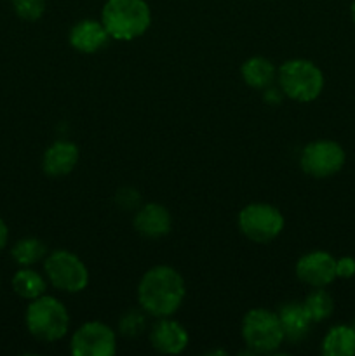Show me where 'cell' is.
I'll list each match as a JSON object with an SVG mask.
<instances>
[{
  "label": "cell",
  "mask_w": 355,
  "mask_h": 356,
  "mask_svg": "<svg viewBox=\"0 0 355 356\" xmlns=\"http://www.w3.org/2000/svg\"><path fill=\"white\" fill-rule=\"evenodd\" d=\"M79 148L72 141H56L45 149L42 169L49 177H65L79 162Z\"/></svg>",
  "instance_id": "obj_12"
},
{
  "label": "cell",
  "mask_w": 355,
  "mask_h": 356,
  "mask_svg": "<svg viewBox=\"0 0 355 356\" xmlns=\"http://www.w3.org/2000/svg\"><path fill=\"white\" fill-rule=\"evenodd\" d=\"M150 343L153 350L162 355H180L188 346V332L181 323L174 320L160 318L150 334Z\"/></svg>",
  "instance_id": "obj_11"
},
{
  "label": "cell",
  "mask_w": 355,
  "mask_h": 356,
  "mask_svg": "<svg viewBox=\"0 0 355 356\" xmlns=\"http://www.w3.org/2000/svg\"><path fill=\"white\" fill-rule=\"evenodd\" d=\"M7 238H9V229H7V225L3 222V219L0 218V252L6 249Z\"/></svg>",
  "instance_id": "obj_25"
},
{
  "label": "cell",
  "mask_w": 355,
  "mask_h": 356,
  "mask_svg": "<svg viewBox=\"0 0 355 356\" xmlns=\"http://www.w3.org/2000/svg\"><path fill=\"white\" fill-rule=\"evenodd\" d=\"M322 353L326 356H354L355 330L352 325H334L322 341Z\"/></svg>",
  "instance_id": "obj_16"
},
{
  "label": "cell",
  "mask_w": 355,
  "mask_h": 356,
  "mask_svg": "<svg viewBox=\"0 0 355 356\" xmlns=\"http://www.w3.org/2000/svg\"><path fill=\"white\" fill-rule=\"evenodd\" d=\"M278 86L284 96L298 103H312L324 89V73L308 59L285 61L277 72Z\"/></svg>",
  "instance_id": "obj_4"
},
{
  "label": "cell",
  "mask_w": 355,
  "mask_h": 356,
  "mask_svg": "<svg viewBox=\"0 0 355 356\" xmlns=\"http://www.w3.org/2000/svg\"><path fill=\"white\" fill-rule=\"evenodd\" d=\"M14 13L24 21H37L45 13V0H13Z\"/></svg>",
  "instance_id": "obj_21"
},
{
  "label": "cell",
  "mask_w": 355,
  "mask_h": 356,
  "mask_svg": "<svg viewBox=\"0 0 355 356\" xmlns=\"http://www.w3.org/2000/svg\"><path fill=\"white\" fill-rule=\"evenodd\" d=\"M24 323L35 339L42 343H56L68 332L70 316L61 301L40 296L28 305Z\"/></svg>",
  "instance_id": "obj_3"
},
{
  "label": "cell",
  "mask_w": 355,
  "mask_h": 356,
  "mask_svg": "<svg viewBox=\"0 0 355 356\" xmlns=\"http://www.w3.org/2000/svg\"><path fill=\"white\" fill-rule=\"evenodd\" d=\"M282 90L281 89H268L267 92H265V101L270 104H278L282 101Z\"/></svg>",
  "instance_id": "obj_24"
},
{
  "label": "cell",
  "mask_w": 355,
  "mask_h": 356,
  "mask_svg": "<svg viewBox=\"0 0 355 356\" xmlns=\"http://www.w3.org/2000/svg\"><path fill=\"white\" fill-rule=\"evenodd\" d=\"M101 23L113 40L131 42L152 24V13L145 0H106Z\"/></svg>",
  "instance_id": "obj_2"
},
{
  "label": "cell",
  "mask_w": 355,
  "mask_h": 356,
  "mask_svg": "<svg viewBox=\"0 0 355 356\" xmlns=\"http://www.w3.org/2000/svg\"><path fill=\"white\" fill-rule=\"evenodd\" d=\"M187 289L184 280L174 268L153 266L143 275L138 285V301L143 312L155 318L174 315L183 302Z\"/></svg>",
  "instance_id": "obj_1"
},
{
  "label": "cell",
  "mask_w": 355,
  "mask_h": 356,
  "mask_svg": "<svg viewBox=\"0 0 355 356\" xmlns=\"http://www.w3.org/2000/svg\"><path fill=\"white\" fill-rule=\"evenodd\" d=\"M345 162H347V153L343 146L331 139L308 143L299 156L301 169L315 179H327L334 176L343 169Z\"/></svg>",
  "instance_id": "obj_7"
},
{
  "label": "cell",
  "mask_w": 355,
  "mask_h": 356,
  "mask_svg": "<svg viewBox=\"0 0 355 356\" xmlns=\"http://www.w3.org/2000/svg\"><path fill=\"white\" fill-rule=\"evenodd\" d=\"M13 289L19 298L28 299V301H33V299L44 296L45 289V280L42 275H38L37 271L30 270V268H23V270L17 271L13 278Z\"/></svg>",
  "instance_id": "obj_18"
},
{
  "label": "cell",
  "mask_w": 355,
  "mask_h": 356,
  "mask_svg": "<svg viewBox=\"0 0 355 356\" xmlns=\"http://www.w3.org/2000/svg\"><path fill=\"white\" fill-rule=\"evenodd\" d=\"M70 351L75 356H113L117 353V337L104 323L87 322L72 336Z\"/></svg>",
  "instance_id": "obj_9"
},
{
  "label": "cell",
  "mask_w": 355,
  "mask_h": 356,
  "mask_svg": "<svg viewBox=\"0 0 355 356\" xmlns=\"http://www.w3.org/2000/svg\"><path fill=\"white\" fill-rule=\"evenodd\" d=\"M171 214L164 205L146 204L136 212L134 228L145 238H162L171 232Z\"/></svg>",
  "instance_id": "obj_14"
},
{
  "label": "cell",
  "mask_w": 355,
  "mask_h": 356,
  "mask_svg": "<svg viewBox=\"0 0 355 356\" xmlns=\"http://www.w3.org/2000/svg\"><path fill=\"white\" fill-rule=\"evenodd\" d=\"M108 35L106 28L101 21L84 19L79 21L70 30V45L82 54H94L106 45Z\"/></svg>",
  "instance_id": "obj_13"
},
{
  "label": "cell",
  "mask_w": 355,
  "mask_h": 356,
  "mask_svg": "<svg viewBox=\"0 0 355 356\" xmlns=\"http://www.w3.org/2000/svg\"><path fill=\"white\" fill-rule=\"evenodd\" d=\"M242 339L256 353H271L284 341L278 315L265 308H254L242 320Z\"/></svg>",
  "instance_id": "obj_5"
},
{
  "label": "cell",
  "mask_w": 355,
  "mask_h": 356,
  "mask_svg": "<svg viewBox=\"0 0 355 356\" xmlns=\"http://www.w3.org/2000/svg\"><path fill=\"white\" fill-rule=\"evenodd\" d=\"M303 305H305L312 322H324L334 312L333 296L324 291V289H315L312 294H308Z\"/></svg>",
  "instance_id": "obj_20"
},
{
  "label": "cell",
  "mask_w": 355,
  "mask_h": 356,
  "mask_svg": "<svg viewBox=\"0 0 355 356\" xmlns=\"http://www.w3.org/2000/svg\"><path fill=\"white\" fill-rule=\"evenodd\" d=\"M145 329V316L141 313H127L124 318L120 320V332L124 336H138Z\"/></svg>",
  "instance_id": "obj_22"
},
{
  "label": "cell",
  "mask_w": 355,
  "mask_h": 356,
  "mask_svg": "<svg viewBox=\"0 0 355 356\" xmlns=\"http://www.w3.org/2000/svg\"><path fill=\"white\" fill-rule=\"evenodd\" d=\"M355 277V259L352 256H343L336 259V278H348Z\"/></svg>",
  "instance_id": "obj_23"
},
{
  "label": "cell",
  "mask_w": 355,
  "mask_h": 356,
  "mask_svg": "<svg viewBox=\"0 0 355 356\" xmlns=\"http://www.w3.org/2000/svg\"><path fill=\"white\" fill-rule=\"evenodd\" d=\"M352 327H354V330H355V318H354V322H352Z\"/></svg>",
  "instance_id": "obj_27"
},
{
  "label": "cell",
  "mask_w": 355,
  "mask_h": 356,
  "mask_svg": "<svg viewBox=\"0 0 355 356\" xmlns=\"http://www.w3.org/2000/svg\"><path fill=\"white\" fill-rule=\"evenodd\" d=\"M350 14H352V21L355 23V0L352 2V6H350Z\"/></svg>",
  "instance_id": "obj_26"
},
{
  "label": "cell",
  "mask_w": 355,
  "mask_h": 356,
  "mask_svg": "<svg viewBox=\"0 0 355 356\" xmlns=\"http://www.w3.org/2000/svg\"><path fill=\"white\" fill-rule=\"evenodd\" d=\"M296 277L313 289H324L336 280V259L326 250H312L296 263Z\"/></svg>",
  "instance_id": "obj_10"
},
{
  "label": "cell",
  "mask_w": 355,
  "mask_h": 356,
  "mask_svg": "<svg viewBox=\"0 0 355 356\" xmlns=\"http://www.w3.org/2000/svg\"><path fill=\"white\" fill-rule=\"evenodd\" d=\"M242 79L253 89H267L275 79V66L263 56H254L242 65Z\"/></svg>",
  "instance_id": "obj_17"
},
{
  "label": "cell",
  "mask_w": 355,
  "mask_h": 356,
  "mask_svg": "<svg viewBox=\"0 0 355 356\" xmlns=\"http://www.w3.org/2000/svg\"><path fill=\"white\" fill-rule=\"evenodd\" d=\"M10 254H13V259L16 261L19 266L28 268L37 264L38 261L45 259V256H47V247H45V243L42 242V240L31 238L30 236V238L19 240V242L13 247Z\"/></svg>",
  "instance_id": "obj_19"
},
{
  "label": "cell",
  "mask_w": 355,
  "mask_h": 356,
  "mask_svg": "<svg viewBox=\"0 0 355 356\" xmlns=\"http://www.w3.org/2000/svg\"><path fill=\"white\" fill-rule=\"evenodd\" d=\"M278 320H281L282 330H284V339L289 341H301L308 334L310 325L313 323L305 305H299V302L282 306Z\"/></svg>",
  "instance_id": "obj_15"
},
{
  "label": "cell",
  "mask_w": 355,
  "mask_h": 356,
  "mask_svg": "<svg viewBox=\"0 0 355 356\" xmlns=\"http://www.w3.org/2000/svg\"><path fill=\"white\" fill-rule=\"evenodd\" d=\"M239 228L253 242L267 243L282 233L284 216L270 204H251L240 211Z\"/></svg>",
  "instance_id": "obj_8"
},
{
  "label": "cell",
  "mask_w": 355,
  "mask_h": 356,
  "mask_svg": "<svg viewBox=\"0 0 355 356\" xmlns=\"http://www.w3.org/2000/svg\"><path fill=\"white\" fill-rule=\"evenodd\" d=\"M44 270L52 287L68 294L82 292L89 284V271L86 264L68 250H54L45 256Z\"/></svg>",
  "instance_id": "obj_6"
}]
</instances>
